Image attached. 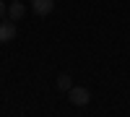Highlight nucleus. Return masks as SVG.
<instances>
[{
    "mask_svg": "<svg viewBox=\"0 0 130 117\" xmlns=\"http://www.w3.org/2000/svg\"><path fill=\"white\" fill-rule=\"evenodd\" d=\"M68 99H70V104H75V107H86V104L91 102V91L86 86H73L68 91Z\"/></svg>",
    "mask_w": 130,
    "mask_h": 117,
    "instance_id": "f257e3e1",
    "label": "nucleus"
},
{
    "mask_svg": "<svg viewBox=\"0 0 130 117\" xmlns=\"http://www.w3.org/2000/svg\"><path fill=\"white\" fill-rule=\"evenodd\" d=\"M13 37H16V21H10V18L0 21V44H5V42H10Z\"/></svg>",
    "mask_w": 130,
    "mask_h": 117,
    "instance_id": "f03ea898",
    "label": "nucleus"
},
{
    "mask_svg": "<svg viewBox=\"0 0 130 117\" xmlns=\"http://www.w3.org/2000/svg\"><path fill=\"white\" fill-rule=\"evenodd\" d=\"M55 8V0H31V10L37 16H50Z\"/></svg>",
    "mask_w": 130,
    "mask_h": 117,
    "instance_id": "7ed1b4c3",
    "label": "nucleus"
},
{
    "mask_svg": "<svg viewBox=\"0 0 130 117\" xmlns=\"http://www.w3.org/2000/svg\"><path fill=\"white\" fill-rule=\"evenodd\" d=\"M24 13H26V5L21 3V0H13V3L8 5V18H10V21H18V18H24Z\"/></svg>",
    "mask_w": 130,
    "mask_h": 117,
    "instance_id": "20e7f679",
    "label": "nucleus"
},
{
    "mask_svg": "<svg viewBox=\"0 0 130 117\" xmlns=\"http://www.w3.org/2000/svg\"><path fill=\"white\" fill-rule=\"evenodd\" d=\"M57 89L60 91H70L73 89V81H70L68 73H60V76H57Z\"/></svg>",
    "mask_w": 130,
    "mask_h": 117,
    "instance_id": "39448f33",
    "label": "nucleus"
},
{
    "mask_svg": "<svg viewBox=\"0 0 130 117\" xmlns=\"http://www.w3.org/2000/svg\"><path fill=\"white\" fill-rule=\"evenodd\" d=\"M5 13H8V5H5V3H3V0H0V18H3V16H5Z\"/></svg>",
    "mask_w": 130,
    "mask_h": 117,
    "instance_id": "423d86ee",
    "label": "nucleus"
}]
</instances>
